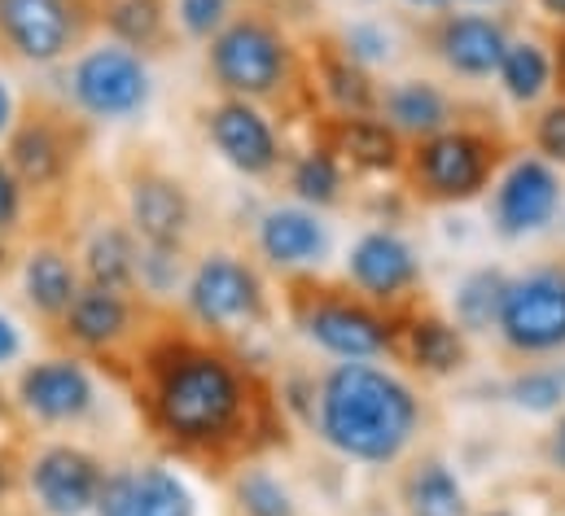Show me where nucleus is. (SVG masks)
<instances>
[{
    "instance_id": "nucleus-39",
    "label": "nucleus",
    "mask_w": 565,
    "mask_h": 516,
    "mask_svg": "<svg viewBox=\"0 0 565 516\" xmlns=\"http://www.w3.org/2000/svg\"><path fill=\"white\" fill-rule=\"evenodd\" d=\"M553 460L565 469V420H562V429H557V438H553Z\"/></svg>"
},
{
    "instance_id": "nucleus-20",
    "label": "nucleus",
    "mask_w": 565,
    "mask_h": 516,
    "mask_svg": "<svg viewBox=\"0 0 565 516\" xmlns=\"http://www.w3.org/2000/svg\"><path fill=\"white\" fill-rule=\"evenodd\" d=\"M264 255L273 258L277 267H294V262H311L324 255V228L302 215V211H273L264 219Z\"/></svg>"
},
{
    "instance_id": "nucleus-41",
    "label": "nucleus",
    "mask_w": 565,
    "mask_h": 516,
    "mask_svg": "<svg viewBox=\"0 0 565 516\" xmlns=\"http://www.w3.org/2000/svg\"><path fill=\"white\" fill-rule=\"evenodd\" d=\"M544 9L557 13V18H565V0H544Z\"/></svg>"
},
{
    "instance_id": "nucleus-18",
    "label": "nucleus",
    "mask_w": 565,
    "mask_h": 516,
    "mask_svg": "<svg viewBox=\"0 0 565 516\" xmlns=\"http://www.w3.org/2000/svg\"><path fill=\"white\" fill-rule=\"evenodd\" d=\"M504 31L491 18H451L443 26V57L460 75H491L504 57Z\"/></svg>"
},
{
    "instance_id": "nucleus-1",
    "label": "nucleus",
    "mask_w": 565,
    "mask_h": 516,
    "mask_svg": "<svg viewBox=\"0 0 565 516\" xmlns=\"http://www.w3.org/2000/svg\"><path fill=\"white\" fill-rule=\"evenodd\" d=\"M149 416L153 429L167 433L180 447H211L220 442L237 416H242V381L228 368V359L189 346V342H167L149 355Z\"/></svg>"
},
{
    "instance_id": "nucleus-17",
    "label": "nucleus",
    "mask_w": 565,
    "mask_h": 516,
    "mask_svg": "<svg viewBox=\"0 0 565 516\" xmlns=\"http://www.w3.org/2000/svg\"><path fill=\"white\" fill-rule=\"evenodd\" d=\"M351 276H355V284H364L369 293L391 298V293H399L404 284H413L417 262H413V250H408L399 237H391V233H369V237L355 246V255H351Z\"/></svg>"
},
{
    "instance_id": "nucleus-43",
    "label": "nucleus",
    "mask_w": 565,
    "mask_h": 516,
    "mask_svg": "<svg viewBox=\"0 0 565 516\" xmlns=\"http://www.w3.org/2000/svg\"><path fill=\"white\" fill-rule=\"evenodd\" d=\"M0 491H4V469H0Z\"/></svg>"
},
{
    "instance_id": "nucleus-46",
    "label": "nucleus",
    "mask_w": 565,
    "mask_h": 516,
    "mask_svg": "<svg viewBox=\"0 0 565 516\" xmlns=\"http://www.w3.org/2000/svg\"><path fill=\"white\" fill-rule=\"evenodd\" d=\"M0 407H4V398H0Z\"/></svg>"
},
{
    "instance_id": "nucleus-27",
    "label": "nucleus",
    "mask_w": 565,
    "mask_h": 516,
    "mask_svg": "<svg viewBox=\"0 0 565 516\" xmlns=\"http://www.w3.org/2000/svg\"><path fill=\"white\" fill-rule=\"evenodd\" d=\"M500 302H504V280L495 271H478L456 293V315L465 329H487L491 320H500Z\"/></svg>"
},
{
    "instance_id": "nucleus-4",
    "label": "nucleus",
    "mask_w": 565,
    "mask_h": 516,
    "mask_svg": "<svg viewBox=\"0 0 565 516\" xmlns=\"http://www.w3.org/2000/svg\"><path fill=\"white\" fill-rule=\"evenodd\" d=\"M211 71L224 88L259 97L268 88L281 84L285 49L273 26H264L259 18H237L233 26H224L211 44Z\"/></svg>"
},
{
    "instance_id": "nucleus-37",
    "label": "nucleus",
    "mask_w": 565,
    "mask_h": 516,
    "mask_svg": "<svg viewBox=\"0 0 565 516\" xmlns=\"http://www.w3.org/2000/svg\"><path fill=\"white\" fill-rule=\"evenodd\" d=\"M351 49H355L360 57H386V40H382V31H373V26H355V31H351Z\"/></svg>"
},
{
    "instance_id": "nucleus-34",
    "label": "nucleus",
    "mask_w": 565,
    "mask_h": 516,
    "mask_svg": "<svg viewBox=\"0 0 565 516\" xmlns=\"http://www.w3.org/2000/svg\"><path fill=\"white\" fill-rule=\"evenodd\" d=\"M224 13H228V0H180V22L198 40H206L211 31H220Z\"/></svg>"
},
{
    "instance_id": "nucleus-24",
    "label": "nucleus",
    "mask_w": 565,
    "mask_h": 516,
    "mask_svg": "<svg viewBox=\"0 0 565 516\" xmlns=\"http://www.w3.org/2000/svg\"><path fill=\"white\" fill-rule=\"evenodd\" d=\"M386 110H391V119L404 131H438L443 119H447V106H443V97L429 84H404V88H395L386 97Z\"/></svg>"
},
{
    "instance_id": "nucleus-31",
    "label": "nucleus",
    "mask_w": 565,
    "mask_h": 516,
    "mask_svg": "<svg viewBox=\"0 0 565 516\" xmlns=\"http://www.w3.org/2000/svg\"><path fill=\"white\" fill-rule=\"evenodd\" d=\"M513 398L531 411H548L565 398V377L562 373H526L513 381Z\"/></svg>"
},
{
    "instance_id": "nucleus-9",
    "label": "nucleus",
    "mask_w": 565,
    "mask_h": 516,
    "mask_svg": "<svg viewBox=\"0 0 565 516\" xmlns=\"http://www.w3.org/2000/svg\"><path fill=\"white\" fill-rule=\"evenodd\" d=\"M97 516H193V499L167 469H128L102 482Z\"/></svg>"
},
{
    "instance_id": "nucleus-26",
    "label": "nucleus",
    "mask_w": 565,
    "mask_h": 516,
    "mask_svg": "<svg viewBox=\"0 0 565 516\" xmlns=\"http://www.w3.org/2000/svg\"><path fill=\"white\" fill-rule=\"evenodd\" d=\"M106 22H110V31H115L128 49H145V44H153L158 31H162V4H158V0H115V4L106 9Z\"/></svg>"
},
{
    "instance_id": "nucleus-36",
    "label": "nucleus",
    "mask_w": 565,
    "mask_h": 516,
    "mask_svg": "<svg viewBox=\"0 0 565 516\" xmlns=\"http://www.w3.org/2000/svg\"><path fill=\"white\" fill-rule=\"evenodd\" d=\"M18 206H22V193H18V175L9 171V162H0V233L18 224Z\"/></svg>"
},
{
    "instance_id": "nucleus-23",
    "label": "nucleus",
    "mask_w": 565,
    "mask_h": 516,
    "mask_svg": "<svg viewBox=\"0 0 565 516\" xmlns=\"http://www.w3.org/2000/svg\"><path fill=\"white\" fill-rule=\"evenodd\" d=\"M408 508L413 516H465V495L443 464H425L408 482Z\"/></svg>"
},
{
    "instance_id": "nucleus-13",
    "label": "nucleus",
    "mask_w": 565,
    "mask_h": 516,
    "mask_svg": "<svg viewBox=\"0 0 565 516\" xmlns=\"http://www.w3.org/2000/svg\"><path fill=\"white\" fill-rule=\"evenodd\" d=\"M211 136L220 144V153L246 171V175H259L277 162V140H273V128L246 106V101H228L211 115Z\"/></svg>"
},
{
    "instance_id": "nucleus-33",
    "label": "nucleus",
    "mask_w": 565,
    "mask_h": 516,
    "mask_svg": "<svg viewBox=\"0 0 565 516\" xmlns=\"http://www.w3.org/2000/svg\"><path fill=\"white\" fill-rule=\"evenodd\" d=\"M329 93L342 110H369V101H373L364 75L351 71V66H329Z\"/></svg>"
},
{
    "instance_id": "nucleus-29",
    "label": "nucleus",
    "mask_w": 565,
    "mask_h": 516,
    "mask_svg": "<svg viewBox=\"0 0 565 516\" xmlns=\"http://www.w3.org/2000/svg\"><path fill=\"white\" fill-rule=\"evenodd\" d=\"M347 149L364 166H395V153H399V144L386 131V123H373V119H355L347 128Z\"/></svg>"
},
{
    "instance_id": "nucleus-38",
    "label": "nucleus",
    "mask_w": 565,
    "mask_h": 516,
    "mask_svg": "<svg viewBox=\"0 0 565 516\" xmlns=\"http://www.w3.org/2000/svg\"><path fill=\"white\" fill-rule=\"evenodd\" d=\"M13 355H18V329L0 315V364H4V359H13Z\"/></svg>"
},
{
    "instance_id": "nucleus-6",
    "label": "nucleus",
    "mask_w": 565,
    "mask_h": 516,
    "mask_svg": "<svg viewBox=\"0 0 565 516\" xmlns=\"http://www.w3.org/2000/svg\"><path fill=\"white\" fill-rule=\"evenodd\" d=\"M145 97H149V75H145V62L124 49V44H106V49H93L79 66H75V101L97 115V119H119V115H132L141 110Z\"/></svg>"
},
{
    "instance_id": "nucleus-19",
    "label": "nucleus",
    "mask_w": 565,
    "mask_h": 516,
    "mask_svg": "<svg viewBox=\"0 0 565 516\" xmlns=\"http://www.w3.org/2000/svg\"><path fill=\"white\" fill-rule=\"evenodd\" d=\"M66 329L75 342L84 346H110L124 337L128 329V302L119 289H102V284H88L75 293L71 311H66Z\"/></svg>"
},
{
    "instance_id": "nucleus-25",
    "label": "nucleus",
    "mask_w": 565,
    "mask_h": 516,
    "mask_svg": "<svg viewBox=\"0 0 565 516\" xmlns=\"http://www.w3.org/2000/svg\"><path fill=\"white\" fill-rule=\"evenodd\" d=\"M500 75L513 101H535L548 84V57L535 44H509L500 57Z\"/></svg>"
},
{
    "instance_id": "nucleus-42",
    "label": "nucleus",
    "mask_w": 565,
    "mask_h": 516,
    "mask_svg": "<svg viewBox=\"0 0 565 516\" xmlns=\"http://www.w3.org/2000/svg\"><path fill=\"white\" fill-rule=\"evenodd\" d=\"M413 4H425V9H434V4H447V0H413Z\"/></svg>"
},
{
    "instance_id": "nucleus-21",
    "label": "nucleus",
    "mask_w": 565,
    "mask_h": 516,
    "mask_svg": "<svg viewBox=\"0 0 565 516\" xmlns=\"http://www.w3.org/2000/svg\"><path fill=\"white\" fill-rule=\"evenodd\" d=\"M26 293L44 315H66L75 302V271L57 250H35L26 258Z\"/></svg>"
},
{
    "instance_id": "nucleus-44",
    "label": "nucleus",
    "mask_w": 565,
    "mask_h": 516,
    "mask_svg": "<svg viewBox=\"0 0 565 516\" xmlns=\"http://www.w3.org/2000/svg\"><path fill=\"white\" fill-rule=\"evenodd\" d=\"M562 62H565V44H562Z\"/></svg>"
},
{
    "instance_id": "nucleus-11",
    "label": "nucleus",
    "mask_w": 565,
    "mask_h": 516,
    "mask_svg": "<svg viewBox=\"0 0 565 516\" xmlns=\"http://www.w3.org/2000/svg\"><path fill=\"white\" fill-rule=\"evenodd\" d=\"M557 197H562L557 175L544 162H518L509 171V180L500 184V197H495L500 233L504 237H518V233L544 228L557 215Z\"/></svg>"
},
{
    "instance_id": "nucleus-10",
    "label": "nucleus",
    "mask_w": 565,
    "mask_h": 516,
    "mask_svg": "<svg viewBox=\"0 0 565 516\" xmlns=\"http://www.w3.org/2000/svg\"><path fill=\"white\" fill-rule=\"evenodd\" d=\"M417 180L429 197H473L487 180V149L465 131L434 136L417 153Z\"/></svg>"
},
{
    "instance_id": "nucleus-12",
    "label": "nucleus",
    "mask_w": 565,
    "mask_h": 516,
    "mask_svg": "<svg viewBox=\"0 0 565 516\" xmlns=\"http://www.w3.org/2000/svg\"><path fill=\"white\" fill-rule=\"evenodd\" d=\"M18 394L26 411H35L40 420H79L93 407V381L71 359H49V364L26 368Z\"/></svg>"
},
{
    "instance_id": "nucleus-28",
    "label": "nucleus",
    "mask_w": 565,
    "mask_h": 516,
    "mask_svg": "<svg viewBox=\"0 0 565 516\" xmlns=\"http://www.w3.org/2000/svg\"><path fill=\"white\" fill-rule=\"evenodd\" d=\"M413 351H417V364H425L429 373H451L465 359V346H460L456 329L443 324V320H422L413 329Z\"/></svg>"
},
{
    "instance_id": "nucleus-7",
    "label": "nucleus",
    "mask_w": 565,
    "mask_h": 516,
    "mask_svg": "<svg viewBox=\"0 0 565 516\" xmlns=\"http://www.w3.org/2000/svg\"><path fill=\"white\" fill-rule=\"evenodd\" d=\"M189 307L202 324H215V329L250 320L259 311V280L233 255H211L189 284Z\"/></svg>"
},
{
    "instance_id": "nucleus-30",
    "label": "nucleus",
    "mask_w": 565,
    "mask_h": 516,
    "mask_svg": "<svg viewBox=\"0 0 565 516\" xmlns=\"http://www.w3.org/2000/svg\"><path fill=\"white\" fill-rule=\"evenodd\" d=\"M294 189H298L307 202H329V197L338 193V166H333V158H329V153L302 158L298 171H294Z\"/></svg>"
},
{
    "instance_id": "nucleus-35",
    "label": "nucleus",
    "mask_w": 565,
    "mask_h": 516,
    "mask_svg": "<svg viewBox=\"0 0 565 516\" xmlns=\"http://www.w3.org/2000/svg\"><path fill=\"white\" fill-rule=\"evenodd\" d=\"M540 144H544L548 158H562L565 162V106H553L540 119Z\"/></svg>"
},
{
    "instance_id": "nucleus-16",
    "label": "nucleus",
    "mask_w": 565,
    "mask_h": 516,
    "mask_svg": "<svg viewBox=\"0 0 565 516\" xmlns=\"http://www.w3.org/2000/svg\"><path fill=\"white\" fill-rule=\"evenodd\" d=\"M71 140L49 119H22L9 136V171L22 184H53L71 162Z\"/></svg>"
},
{
    "instance_id": "nucleus-5",
    "label": "nucleus",
    "mask_w": 565,
    "mask_h": 516,
    "mask_svg": "<svg viewBox=\"0 0 565 516\" xmlns=\"http://www.w3.org/2000/svg\"><path fill=\"white\" fill-rule=\"evenodd\" d=\"M84 0H0V40L26 62H53L84 35Z\"/></svg>"
},
{
    "instance_id": "nucleus-2",
    "label": "nucleus",
    "mask_w": 565,
    "mask_h": 516,
    "mask_svg": "<svg viewBox=\"0 0 565 516\" xmlns=\"http://www.w3.org/2000/svg\"><path fill=\"white\" fill-rule=\"evenodd\" d=\"M320 429L342 455L386 464L417 429V398L369 364H342L320 394Z\"/></svg>"
},
{
    "instance_id": "nucleus-40",
    "label": "nucleus",
    "mask_w": 565,
    "mask_h": 516,
    "mask_svg": "<svg viewBox=\"0 0 565 516\" xmlns=\"http://www.w3.org/2000/svg\"><path fill=\"white\" fill-rule=\"evenodd\" d=\"M9 119H13V115H9V93H4V84H0V131L9 128Z\"/></svg>"
},
{
    "instance_id": "nucleus-3",
    "label": "nucleus",
    "mask_w": 565,
    "mask_h": 516,
    "mask_svg": "<svg viewBox=\"0 0 565 516\" xmlns=\"http://www.w3.org/2000/svg\"><path fill=\"white\" fill-rule=\"evenodd\" d=\"M500 329L518 351H557L565 346V271H531L518 284H504Z\"/></svg>"
},
{
    "instance_id": "nucleus-8",
    "label": "nucleus",
    "mask_w": 565,
    "mask_h": 516,
    "mask_svg": "<svg viewBox=\"0 0 565 516\" xmlns=\"http://www.w3.org/2000/svg\"><path fill=\"white\" fill-rule=\"evenodd\" d=\"M102 464L75 447H49L35 469H31V491L53 516H79L88 513L102 495Z\"/></svg>"
},
{
    "instance_id": "nucleus-15",
    "label": "nucleus",
    "mask_w": 565,
    "mask_h": 516,
    "mask_svg": "<svg viewBox=\"0 0 565 516\" xmlns=\"http://www.w3.org/2000/svg\"><path fill=\"white\" fill-rule=\"evenodd\" d=\"M132 224L145 246H175L189 228V197L167 175H141L132 184Z\"/></svg>"
},
{
    "instance_id": "nucleus-32",
    "label": "nucleus",
    "mask_w": 565,
    "mask_h": 516,
    "mask_svg": "<svg viewBox=\"0 0 565 516\" xmlns=\"http://www.w3.org/2000/svg\"><path fill=\"white\" fill-rule=\"evenodd\" d=\"M242 504H246L250 516H294L289 495H285L273 477H264V473H255V477L242 482Z\"/></svg>"
},
{
    "instance_id": "nucleus-22",
    "label": "nucleus",
    "mask_w": 565,
    "mask_h": 516,
    "mask_svg": "<svg viewBox=\"0 0 565 516\" xmlns=\"http://www.w3.org/2000/svg\"><path fill=\"white\" fill-rule=\"evenodd\" d=\"M137 246L124 228H102L88 246V280L102 289H128L137 280Z\"/></svg>"
},
{
    "instance_id": "nucleus-45",
    "label": "nucleus",
    "mask_w": 565,
    "mask_h": 516,
    "mask_svg": "<svg viewBox=\"0 0 565 516\" xmlns=\"http://www.w3.org/2000/svg\"><path fill=\"white\" fill-rule=\"evenodd\" d=\"M491 516H504V513H491Z\"/></svg>"
},
{
    "instance_id": "nucleus-14",
    "label": "nucleus",
    "mask_w": 565,
    "mask_h": 516,
    "mask_svg": "<svg viewBox=\"0 0 565 516\" xmlns=\"http://www.w3.org/2000/svg\"><path fill=\"white\" fill-rule=\"evenodd\" d=\"M307 333L342 355V359H364V355H377L386 346V329L377 315H369L364 307H351V302H324L307 315Z\"/></svg>"
}]
</instances>
